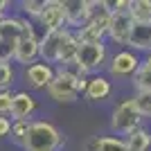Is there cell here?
<instances>
[{
  "mask_svg": "<svg viewBox=\"0 0 151 151\" xmlns=\"http://www.w3.org/2000/svg\"><path fill=\"white\" fill-rule=\"evenodd\" d=\"M63 147V135L52 122L36 120L29 122L23 149L25 151H57Z\"/></svg>",
  "mask_w": 151,
  "mask_h": 151,
  "instance_id": "6da1fadb",
  "label": "cell"
},
{
  "mask_svg": "<svg viewBox=\"0 0 151 151\" xmlns=\"http://www.w3.org/2000/svg\"><path fill=\"white\" fill-rule=\"evenodd\" d=\"M83 88H86V79H72L61 70H54V77L45 90L50 95V99L59 101V104H72L83 93Z\"/></svg>",
  "mask_w": 151,
  "mask_h": 151,
  "instance_id": "7a4b0ae2",
  "label": "cell"
},
{
  "mask_svg": "<svg viewBox=\"0 0 151 151\" xmlns=\"http://www.w3.org/2000/svg\"><path fill=\"white\" fill-rule=\"evenodd\" d=\"M142 122V115L138 113V108L133 104V99H122L117 106L113 108L111 115V129L117 135H129L131 131H135Z\"/></svg>",
  "mask_w": 151,
  "mask_h": 151,
  "instance_id": "3957f363",
  "label": "cell"
},
{
  "mask_svg": "<svg viewBox=\"0 0 151 151\" xmlns=\"http://www.w3.org/2000/svg\"><path fill=\"white\" fill-rule=\"evenodd\" d=\"M106 59H108V52L104 43H79L75 63L81 68L83 75H93V72H97L106 65Z\"/></svg>",
  "mask_w": 151,
  "mask_h": 151,
  "instance_id": "277c9868",
  "label": "cell"
},
{
  "mask_svg": "<svg viewBox=\"0 0 151 151\" xmlns=\"http://www.w3.org/2000/svg\"><path fill=\"white\" fill-rule=\"evenodd\" d=\"M63 9H65V29H68V27L79 29L95 12L106 9V2H93V0H63Z\"/></svg>",
  "mask_w": 151,
  "mask_h": 151,
  "instance_id": "5b68a950",
  "label": "cell"
},
{
  "mask_svg": "<svg viewBox=\"0 0 151 151\" xmlns=\"http://www.w3.org/2000/svg\"><path fill=\"white\" fill-rule=\"evenodd\" d=\"M106 25H108V9H101V12H95L79 29L72 32V36L79 43H104Z\"/></svg>",
  "mask_w": 151,
  "mask_h": 151,
  "instance_id": "8992f818",
  "label": "cell"
},
{
  "mask_svg": "<svg viewBox=\"0 0 151 151\" xmlns=\"http://www.w3.org/2000/svg\"><path fill=\"white\" fill-rule=\"evenodd\" d=\"M133 27V18L129 9L126 12H108V25H106V34L111 36V41H115L117 45H126L129 34Z\"/></svg>",
  "mask_w": 151,
  "mask_h": 151,
  "instance_id": "52a82bcc",
  "label": "cell"
},
{
  "mask_svg": "<svg viewBox=\"0 0 151 151\" xmlns=\"http://www.w3.org/2000/svg\"><path fill=\"white\" fill-rule=\"evenodd\" d=\"M38 23H41V27L45 29V34L65 29L63 0H45V9L41 12V16H38Z\"/></svg>",
  "mask_w": 151,
  "mask_h": 151,
  "instance_id": "ba28073f",
  "label": "cell"
},
{
  "mask_svg": "<svg viewBox=\"0 0 151 151\" xmlns=\"http://www.w3.org/2000/svg\"><path fill=\"white\" fill-rule=\"evenodd\" d=\"M142 65V61L138 59V54L131 50H120L111 59L108 63V72L111 77H117V79H124V77H133L135 75V70Z\"/></svg>",
  "mask_w": 151,
  "mask_h": 151,
  "instance_id": "9c48e42d",
  "label": "cell"
},
{
  "mask_svg": "<svg viewBox=\"0 0 151 151\" xmlns=\"http://www.w3.org/2000/svg\"><path fill=\"white\" fill-rule=\"evenodd\" d=\"M70 29H61V32H50V34H43L38 38V59L43 63H59V50H61L63 38L68 36Z\"/></svg>",
  "mask_w": 151,
  "mask_h": 151,
  "instance_id": "30bf717a",
  "label": "cell"
},
{
  "mask_svg": "<svg viewBox=\"0 0 151 151\" xmlns=\"http://www.w3.org/2000/svg\"><path fill=\"white\" fill-rule=\"evenodd\" d=\"M38 108L34 95L27 93V90H20V93H14L12 99V108H9V115H12V122H29V117L34 115V111Z\"/></svg>",
  "mask_w": 151,
  "mask_h": 151,
  "instance_id": "8fae6325",
  "label": "cell"
},
{
  "mask_svg": "<svg viewBox=\"0 0 151 151\" xmlns=\"http://www.w3.org/2000/svg\"><path fill=\"white\" fill-rule=\"evenodd\" d=\"M52 77H54V68L52 65H47V63H32V65H27L25 68V81L29 88L34 90H45L47 86H50Z\"/></svg>",
  "mask_w": 151,
  "mask_h": 151,
  "instance_id": "7c38bea8",
  "label": "cell"
},
{
  "mask_svg": "<svg viewBox=\"0 0 151 151\" xmlns=\"http://www.w3.org/2000/svg\"><path fill=\"white\" fill-rule=\"evenodd\" d=\"M14 59L18 63H23L25 68L32 65V63H36V59H38V38H36V34H34V29H29L25 36L18 41Z\"/></svg>",
  "mask_w": 151,
  "mask_h": 151,
  "instance_id": "4fadbf2b",
  "label": "cell"
},
{
  "mask_svg": "<svg viewBox=\"0 0 151 151\" xmlns=\"http://www.w3.org/2000/svg\"><path fill=\"white\" fill-rule=\"evenodd\" d=\"M126 45L131 52H151V23H133Z\"/></svg>",
  "mask_w": 151,
  "mask_h": 151,
  "instance_id": "5bb4252c",
  "label": "cell"
},
{
  "mask_svg": "<svg viewBox=\"0 0 151 151\" xmlns=\"http://www.w3.org/2000/svg\"><path fill=\"white\" fill-rule=\"evenodd\" d=\"M111 93H113V86H111V81H108L106 77L95 75V77H90V79H86L83 97L88 101H104V99L111 97Z\"/></svg>",
  "mask_w": 151,
  "mask_h": 151,
  "instance_id": "9a60e30c",
  "label": "cell"
},
{
  "mask_svg": "<svg viewBox=\"0 0 151 151\" xmlns=\"http://www.w3.org/2000/svg\"><path fill=\"white\" fill-rule=\"evenodd\" d=\"M126 151H149L151 149V131L138 126L135 131L126 135Z\"/></svg>",
  "mask_w": 151,
  "mask_h": 151,
  "instance_id": "2e32d148",
  "label": "cell"
},
{
  "mask_svg": "<svg viewBox=\"0 0 151 151\" xmlns=\"http://www.w3.org/2000/svg\"><path fill=\"white\" fill-rule=\"evenodd\" d=\"M133 23H151V0H129Z\"/></svg>",
  "mask_w": 151,
  "mask_h": 151,
  "instance_id": "e0dca14e",
  "label": "cell"
},
{
  "mask_svg": "<svg viewBox=\"0 0 151 151\" xmlns=\"http://www.w3.org/2000/svg\"><path fill=\"white\" fill-rule=\"evenodd\" d=\"M77 50H79V41L72 36V32H68V36L63 38L61 50H59V63H70V61H75Z\"/></svg>",
  "mask_w": 151,
  "mask_h": 151,
  "instance_id": "ac0fdd59",
  "label": "cell"
},
{
  "mask_svg": "<svg viewBox=\"0 0 151 151\" xmlns=\"http://www.w3.org/2000/svg\"><path fill=\"white\" fill-rule=\"evenodd\" d=\"M131 81H133V88L138 90H151V70L145 68V65H140L138 70H135V75L131 77Z\"/></svg>",
  "mask_w": 151,
  "mask_h": 151,
  "instance_id": "d6986e66",
  "label": "cell"
},
{
  "mask_svg": "<svg viewBox=\"0 0 151 151\" xmlns=\"http://www.w3.org/2000/svg\"><path fill=\"white\" fill-rule=\"evenodd\" d=\"M131 99H133V104H135V108H138V113L142 117H151V90H140Z\"/></svg>",
  "mask_w": 151,
  "mask_h": 151,
  "instance_id": "ffe728a7",
  "label": "cell"
},
{
  "mask_svg": "<svg viewBox=\"0 0 151 151\" xmlns=\"http://www.w3.org/2000/svg\"><path fill=\"white\" fill-rule=\"evenodd\" d=\"M14 81H16L14 65L12 63H0V90H9Z\"/></svg>",
  "mask_w": 151,
  "mask_h": 151,
  "instance_id": "44dd1931",
  "label": "cell"
},
{
  "mask_svg": "<svg viewBox=\"0 0 151 151\" xmlns=\"http://www.w3.org/2000/svg\"><path fill=\"white\" fill-rule=\"evenodd\" d=\"M27 129H29V122H12V129H9V138L12 142L23 147L25 142V135H27Z\"/></svg>",
  "mask_w": 151,
  "mask_h": 151,
  "instance_id": "7402d4cb",
  "label": "cell"
},
{
  "mask_svg": "<svg viewBox=\"0 0 151 151\" xmlns=\"http://www.w3.org/2000/svg\"><path fill=\"white\" fill-rule=\"evenodd\" d=\"M97 151H126V142L122 138H99Z\"/></svg>",
  "mask_w": 151,
  "mask_h": 151,
  "instance_id": "603a6c76",
  "label": "cell"
},
{
  "mask_svg": "<svg viewBox=\"0 0 151 151\" xmlns=\"http://www.w3.org/2000/svg\"><path fill=\"white\" fill-rule=\"evenodd\" d=\"M20 9H23L27 16L38 18V16H41V12L45 9V0H23V2H20Z\"/></svg>",
  "mask_w": 151,
  "mask_h": 151,
  "instance_id": "cb8c5ba5",
  "label": "cell"
},
{
  "mask_svg": "<svg viewBox=\"0 0 151 151\" xmlns=\"http://www.w3.org/2000/svg\"><path fill=\"white\" fill-rule=\"evenodd\" d=\"M12 99H14V93H12V90H0V117L9 115Z\"/></svg>",
  "mask_w": 151,
  "mask_h": 151,
  "instance_id": "d4e9b609",
  "label": "cell"
},
{
  "mask_svg": "<svg viewBox=\"0 0 151 151\" xmlns=\"http://www.w3.org/2000/svg\"><path fill=\"white\" fill-rule=\"evenodd\" d=\"M9 129H12V120L9 117H0V140L9 138Z\"/></svg>",
  "mask_w": 151,
  "mask_h": 151,
  "instance_id": "484cf974",
  "label": "cell"
},
{
  "mask_svg": "<svg viewBox=\"0 0 151 151\" xmlns=\"http://www.w3.org/2000/svg\"><path fill=\"white\" fill-rule=\"evenodd\" d=\"M97 147H99V138H90L86 142V151H97Z\"/></svg>",
  "mask_w": 151,
  "mask_h": 151,
  "instance_id": "4316f807",
  "label": "cell"
},
{
  "mask_svg": "<svg viewBox=\"0 0 151 151\" xmlns=\"http://www.w3.org/2000/svg\"><path fill=\"white\" fill-rule=\"evenodd\" d=\"M142 65H145V68H149V70H151V52H149V54H147V59H145V63H142Z\"/></svg>",
  "mask_w": 151,
  "mask_h": 151,
  "instance_id": "83f0119b",
  "label": "cell"
}]
</instances>
